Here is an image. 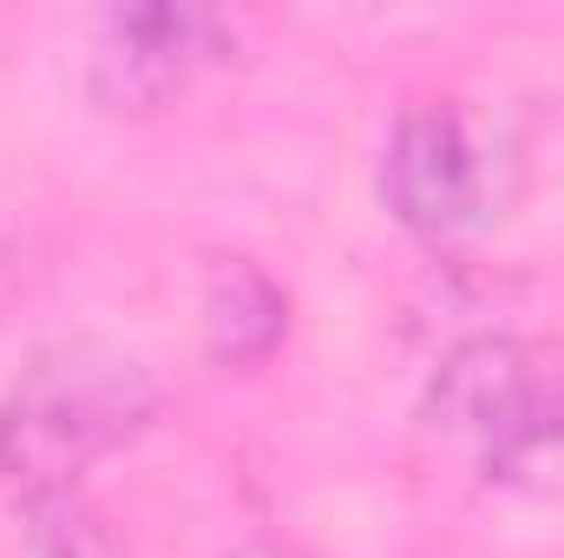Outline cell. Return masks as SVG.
<instances>
[{"label": "cell", "mask_w": 564, "mask_h": 558, "mask_svg": "<svg viewBox=\"0 0 564 558\" xmlns=\"http://www.w3.org/2000/svg\"><path fill=\"white\" fill-rule=\"evenodd\" d=\"M426 420L433 433L459 440L479 460V473H519L558 433V388L525 342L473 335L440 362Z\"/></svg>", "instance_id": "3"}, {"label": "cell", "mask_w": 564, "mask_h": 558, "mask_svg": "<svg viewBox=\"0 0 564 558\" xmlns=\"http://www.w3.org/2000/svg\"><path fill=\"white\" fill-rule=\"evenodd\" d=\"M230 60V26L210 7H171V0H144V7H112L99 20L93 40V99L119 119L164 112L197 73Z\"/></svg>", "instance_id": "4"}, {"label": "cell", "mask_w": 564, "mask_h": 558, "mask_svg": "<svg viewBox=\"0 0 564 558\" xmlns=\"http://www.w3.org/2000/svg\"><path fill=\"white\" fill-rule=\"evenodd\" d=\"M230 558H308V552L289 546V539H250V546H237Z\"/></svg>", "instance_id": "6"}, {"label": "cell", "mask_w": 564, "mask_h": 558, "mask_svg": "<svg viewBox=\"0 0 564 558\" xmlns=\"http://www.w3.org/2000/svg\"><path fill=\"white\" fill-rule=\"evenodd\" d=\"M197 329L217 368H263L289 335V296L257 257H210L197 289Z\"/></svg>", "instance_id": "5"}, {"label": "cell", "mask_w": 564, "mask_h": 558, "mask_svg": "<svg viewBox=\"0 0 564 558\" xmlns=\"http://www.w3.org/2000/svg\"><path fill=\"white\" fill-rule=\"evenodd\" d=\"M158 375L119 342H53L40 348L0 401V473L40 500H73V486L126 453L158 420Z\"/></svg>", "instance_id": "1"}, {"label": "cell", "mask_w": 564, "mask_h": 558, "mask_svg": "<svg viewBox=\"0 0 564 558\" xmlns=\"http://www.w3.org/2000/svg\"><path fill=\"white\" fill-rule=\"evenodd\" d=\"M381 197H388V211L408 237L466 244L506 204V144L453 93L408 99L394 132H388Z\"/></svg>", "instance_id": "2"}]
</instances>
